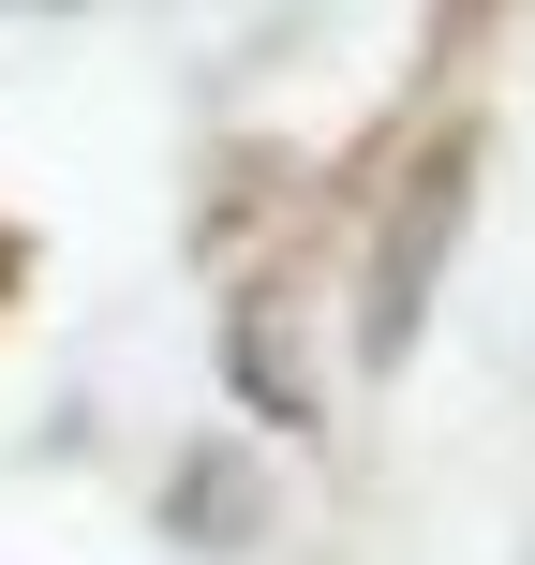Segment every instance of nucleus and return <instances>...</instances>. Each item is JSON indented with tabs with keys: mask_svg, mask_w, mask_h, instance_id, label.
<instances>
[{
	"mask_svg": "<svg viewBox=\"0 0 535 565\" xmlns=\"http://www.w3.org/2000/svg\"><path fill=\"white\" fill-rule=\"evenodd\" d=\"M447 238H461V149L417 179V238H387V268H372V358L417 342V298H431V268H447Z\"/></svg>",
	"mask_w": 535,
	"mask_h": 565,
	"instance_id": "1",
	"label": "nucleus"
}]
</instances>
